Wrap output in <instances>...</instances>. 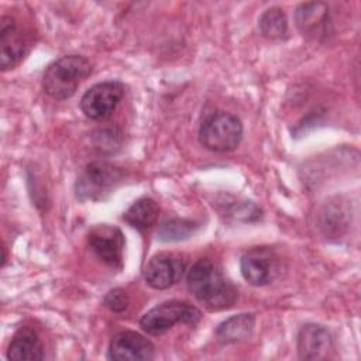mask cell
I'll list each match as a JSON object with an SVG mask.
<instances>
[{
	"mask_svg": "<svg viewBox=\"0 0 361 361\" xmlns=\"http://www.w3.org/2000/svg\"><path fill=\"white\" fill-rule=\"evenodd\" d=\"M259 31L267 38H282L288 32V20L282 8L271 7L262 13L258 21Z\"/></svg>",
	"mask_w": 361,
	"mask_h": 361,
	"instance_id": "obj_18",
	"label": "cell"
},
{
	"mask_svg": "<svg viewBox=\"0 0 361 361\" xmlns=\"http://www.w3.org/2000/svg\"><path fill=\"white\" fill-rule=\"evenodd\" d=\"M155 355L154 344L140 333L120 331L109 344V360L114 361H148Z\"/></svg>",
	"mask_w": 361,
	"mask_h": 361,
	"instance_id": "obj_9",
	"label": "cell"
},
{
	"mask_svg": "<svg viewBox=\"0 0 361 361\" xmlns=\"http://www.w3.org/2000/svg\"><path fill=\"white\" fill-rule=\"evenodd\" d=\"M124 235L116 226L99 224L87 234V244L92 251L111 268L120 269L123 265Z\"/></svg>",
	"mask_w": 361,
	"mask_h": 361,
	"instance_id": "obj_7",
	"label": "cell"
},
{
	"mask_svg": "<svg viewBox=\"0 0 361 361\" xmlns=\"http://www.w3.org/2000/svg\"><path fill=\"white\" fill-rule=\"evenodd\" d=\"M124 85L118 80H106L93 85L80 99V110L90 120L107 118L121 102Z\"/></svg>",
	"mask_w": 361,
	"mask_h": 361,
	"instance_id": "obj_6",
	"label": "cell"
},
{
	"mask_svg": "<svg viewBox=\"0 0 361 361\" xmlns=\"http://www.w3.org/2000/svg\"><path fill=\"white\" fill-rule=\"evenodd\" d=\"M93 65L82 55H65L54 61L44 72L42 87L56 100H66L75 94L79 85L90 76Z\"/></svg>",
	"mask_w": 361,
	"mask_h": 361,
	"instance_id": "obj_2",
	"label": "cell"
},
{
	"mask_svg": "<svg viewBox=\"0 0 361 361\" xmlns=\"http://www.w3.org/2000/svg\"><path fill=\"white\" fill-rule=\"evenodd\" d=\"M28 39L13 17L0 20V66L3 71L17 66L28 51Z\"/></svg>",
	"mask_w": 361,
	"mask_h": 361,
	"instance_id": "obj_8",
	"label": "cell"
},
{
	"mask_svg": "<svg viewBox=\"0 0 361 361\" xmlns=\"http://www.w3.org/2000/svg\"><path fill=\"white\" fill-rule=\"evenodd\" d=\"M296 23L303 35L317 38L324 35L329 24V10L324 3H303L296 8Z\"/></svg>",
	"mask_w": 361,
	"mask_h": 361,
	"instance_id": "obj_14",
	"label": "cell"
},
{
	"mask_svg": "<svg viewBox=\"0 0 361 361\" xmlns=\"http://www.w3.org/2000/svg\"><path fill=\"white\" fill-rule=\"evenodd\" d=\"M197 223L186 219H168L161 223L157 237L159 241L172 243V241H182L189 238L197 230Z\"/></svg>",
	"mask_w": 361,
	"mask_h": 361,
	"instance_id": "obj_17",
	"label": "cell"
},
{
	"mask_svg": "<svg viewBox=\"0 0 361 361\" xmlns=\"http://www.w3.org/2000/svg\"><path fill=\"white\" fill-rule=\"evenodd\" d=\"M255 317L252 313L234 314L221 322L216 329V338L220 344H234L250 338L254 330Z\"/></svg>",
	"mask_w": 361,
	"mask_h": 361,
	"instance_id": "obj_15",
	"label": "cell"
},
{
	"mask_svg": "<svg viewBox=\"0 0 361 361\" xmlns=\"http://www.w3.org/2000/svg\"><path fill=\"white\" fill-rule=\"evenodd\" d=\"M7 358L23 361L44 360V345L37 331L27 326L20 327L10 341Z\"/></svg>",
	"mask_w": 361,
	"mask_h": 361,
	"instance_id": "obj_13",
	"label": "cell"
},
{
	"mask_svg": "<svg viewBox=\"0 0 361 361\" xmlns=\"http://www.w3.org/2000/svg\"><path fill=\"white\" fill-rule=\"evenodd\" d=\"M243 278L254 286L268 285L276 274V261L271 250L258 247L245 252L240 261Z\"/></svg>",
	"mask_w": 361,
	"mask_h": 361,
	"instance_id": "obj_12",
	"label": "cell"
},
{
	"mask_svg": "<svg viewBox=\"0 0 361 361\" xmlns=\"http://www.w3.org/2000/svg\"><path fill=\"white\" fill-rule=\"evenodd\" d=\"M159 206L151 197H141L135 200L124 213L123 220L131 227L144 231L152 227L158 219Z\"/></svg>",
	"mask_w": 361,
	"mask_h": 361,
	"instance_id": "obj_16",
	"label": "cell"
},
{
	"mask_svg": "<svg viewBox=\"0 0 361 361\" xmlns=\"http://www.w3.org/2000/svg\"><path fill=\"white\" fill-rule=\"evenodd\" d=\"M186 262L173 254H158L154 255L145 269L144 279L154 289H168L175 285L183 275Z\"/></svg>",
	"mask_w": 361,
	"mask_h": 361,
	"instance_id": "obj_10",
	"label": "cell"
},
{
	"mask_svg": "<svg viewBox=\"0 0 361 361\" xmlns=\"http://www.w3.org/2000/svg\"><path fill=\"white\" fill-rule=\"evenodd\" d=\"M103 303L109 310L116 312V313H121L128 307L130 299H128V295H127L126 290H123L120 288H116V289H111L104 296Z\"/></svg>",
	"mask_w": 361,
	"mask_h": 361,
	"instance_id": "obj_19",
	"label": "cell"
},
{
	"mask_svg": "<svg viewBox=\"0 0 361 361\" xmlns=\"http://www.w3.org/2000/svg\"><path fill=\"white\" fill-rule=\"evenodd\" d=\"M202 319V312L182 300H166L151 310H148L141 319V329L152 336H161L178 323L196 324Z\"/></svg>",
	"mask_w": 361,
	"mask_h": 361,
	"instance_id": "obj_5",
	"label": "cell"
},
{
	"mask_svg": "<svg viewBox=\"0 0 361 361\" xmlns=\"http://www.w3.org/2000/svg\"><path fill=\"white\" fill-rule=\"evenodd\" d=\"M298 354L300 360L331 358L334 354L333 336L322 324H305L298 333Z\"/></svg>",
	"mask_w": 361,
	"mask_h": 361,
	"instance_id": "obj_11",
	"label": "cell"
},
{
	"mask_svg": "<svg viewBox=\"0 0 361 361\" xmlns=\"http://www.w3.org/2000/svg\"><path fill=\"white\" fill-rule=\"evenodd\" d=\"M124 171L107 161H93L79 173L75 193L80 202L106 200L123 183Z\"/></svg>",
	"mask_w": 361,
	"mask_h": 361,
	"instance_id": "obj_3",
	"label": "cell"
},
{
	"mask_svg": "<svg viewBox=\"0 0 361 361\" xmlns=\"http://www.w3.org/2000/svg\"><path fill=\"white\" fill-rule=\"evenodd\" d=\"M188 289L212 312L228 309L237 299L235 286L207 258L196 261L189 269Z\"/></svg>",
	"mask_w": 361,
	"mask_h": 361,
	"instance_id": "obj_1",
	"label": "cell"
},
{
	"mask_svg": "<svg viewBox=\"0 0 361 361\" xmlns=\"http://www.w3.org/2000/svg\"><path fill=\"white\" fill-rule=\"evenodd\" d=\"M243 138V124L231 113L217 111L209 116L200 126V144L214 152H228L235 149Z\"/></svg>",
	"mask_w": 361,
	"mask_h": 361,
	"instance_id": "obj_4",
	"label": "cell"
}]
</instances>
